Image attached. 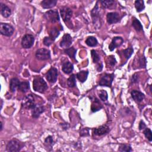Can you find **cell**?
Here are the masks:
<instances>
[{"label":"cell","instance_id":"obj_1","mask_svg":"<svg viewBox=\"0 0 152 152\" xmlns=\"http://www.w3.org/2000/svg\"><path fill=\"white\" fill-rule=\"evenodd\" d=\"M33 88L36 92L39 93H44L47 89L48 86L45 81L42 78L37 77L33 80Z\"/></svg>","mask_w":152,"mask_h":152},{"label":"cell","instance_id":"obj_2","mask_svg":"<svg viewBox=\"0 0 152 152\" xmlns=\"http://www.w3.org/2000/svg\"><path fill=\"white\" fill-rule=\"evenodd\" d=\"M14 31V27L8 23L0 24V32L1 35L5 36H11Z\"/></svg>","mask_w":152,"mask_h":152},{"label":"cell","instance_id":"obj_3","mask_svg":"<svg viewBox=\"0 0 152 152\" xmlns=\"http://www.w3.org/2000/svg\"><path fill=\"white\" fill-rule=\"evenodd\" d=\"M22 145L19 141L17 140H12L10 141L8 143L7 147H6V150L7 151L10 152H14V151H19L22 147Z\"/></svg>","mask_w":152,"mask_h":152},{"label":"cell","instance_id":"obj_4","mask_svg":"<svg viewBox=\"0 0 152 152\" xmlns=\"http://www.w3.org/2000/svg\"><path fill=\"white\" fill-rule=\"evenodd\" d=\"M35 42V37L32 35H25L22 40V46L25 49L30 48L33 45Z\"/></svg>","mask_w":152,"mask_h":152},{"label":"cell","instance_id":"obj_5","mask_svg":"<svg viewBox=\"0 0 152 152\" xmlns=\"http://www.w3.org/2000/svg\"><path fill=\"white\" fill-rule=\"evenodd\" d=\"M45 17L48 22L56 23L59 21V16L57 10H49L45 14Z\"/></svg>","mask_w":152,"mask_h":152},{"label":"cell","instance_id":"obj_6","mask_svg":"<svg viewBox=\"0 0 152 152\" xmlns=\"http://www.w3.org/2000/svg\"><path fill=\"white\" fill-rule=\"evenodd\" d=\"M114 75L113 74H106L100 78L99 82V85L100 86H106L111 87L112 85Z\"/></svg>","mask_w":152,"mask_h":152},{"label":"cell","instance_id":"obj_7","mask_svg":"<svg viewBox=\"0 0 152 152\" xmlns=\"http://www.w3.org/2000/svg\"><path fill=\"white\" fill-rule=\"evenodd\" d=\"M22 106L26 109H32L35 105L34 97L32 95H28L22 101Z\"/></svg>","mask_w":152,"mask_h":152},{"label":"cell","instance_id":"obj_8","mask_svg":"<svg viewBox=\"0 0 152 152\" xmlns=\"http://www.w3.org/2000/svg\"><path fill=\"white\" fill-rule=\"evenodd\" d=\"M36 57L39 60H48L50 58V51L48 49L45 48L39 49L36 52Z\"/></svg>","mask_w":152,"mask_h":152},{"label":"cell","instance_id":"obj_9","mask_svg":"<svg viewBox=\"0 0 152 152\" xmlns=\"http://www.w3.org/2000/svg\"><path fill=\"white\" fill-rule=\"evenodd\" d=\"M58 74L57 69L54 67H52L46 73V77L49 82L51 83H54L56 82L57 80Z\"/></svg>","mask_w":152,"mask_h":152},{"label":"cell","instance_id":"obj_10","mask_svg":"<svg viewBox=\"0 0 152 152\" xmlns=\"http://www.w3.org/2000/svg\"><path fill=\"white\" fill-rule=\"evenodd\" d=\"M61 16L64 22H68L72 17L73 12L68 7H63L60 10Z\"/></svg>","mask_w":152,"mask_h":152},{"label":"cell","instance_id":"obj_11","mask_svg":"<svg viewBox=\"0 0 152 152\" xmlns=\"http://www.w3.org/2000/svg\"><path fill=\"white\" fill-rule=\"evenodd\" d=\"M106 19L108 23L111 25V24L118 23L121 19V17L118 13L112 12V13H108L106 16Z\"/></svg>","mask_w":152,"mask_h":152},{"label":"cell","instance_id":"obj_12","mask_svg":"<svg viewBox=\"0 0 152 152\" xmlns=\"http://www.w3.org/2000/svg\"><path fill=\"white\" fill-rule=\"evenodd\" d=\"M124 42V40L121 37H115L113 38L112 42L109 46V49L110 51H112L116 48L120 46Z\"/></svg>","mask_w":152,"mask_h":152},{"label":"cell","instance_id":"obj_13","mask_svg":"<svg viewBox=\"0 0 152 152\" xmlns=\"http://www.w3.org/2000/svg\"><path fill=\"white\" fill-rule=\"evenodd\" d=\"M72 37L69 34H65L64 35L62 40L60 42V46L64 49H67L72 44Z\"/></svg>","mask_w":152,"mask_h":152},{"label":"cell","instance_id":"obj_14","mask_svg":"<svg viewBox=\"0 0 152 152\" xmlns=\"http://www.w3.org/2000/svg\"><path fill=\"white\" fill-rule=\"evenodd\" d=\"M32 109V115L35 118H38L45 111L44 107L40 105H36Z\"/></svg>","mask_w":152,"mask_h":152},{"label":"cell","instance_id":"obj_15","mask_svg":"<svg viewBox=\"0 0 152 152\" xmlns=\"http://www.w3.org/2000/svg\"><path fill=\"white\" fill-rule=\"evenodd\" d=\"M109 128L108 125H104L100 126L98 128H96L94 130V134L98 136H101L105 134H106L109 131Z\"/></svg>","mask_w":152,"mask_h":152},{"label":"cell","instance_id":"obj_16","mask_svg":"<svg viewBox=\"0 0 152 152\" xmlns=\"http://www.w3.org/2000/svg\"><path fill=\"white\" fill-rule=\"evenodd\" d=\"M131 96H132L133 99L137 102H141L145 97V95L138 90L132 91V92H131Z\"/></svg>","mask_w":152,"mask_h":152},{"label":"cell","instance_id":"obj_17","mask_svg":"<svg viewBox=\"0 0 152 152\" xmlns=\"http://www.w3.org/2000/svg\"><path fill=\"white\" fill-rule=\"evenodd\" d=\"M0 9H1V13L2 16L5 18L8 17L12 14L11 9H10L8 6H7L6 5L3 3H1Z\"/></svg>","mask_w":152,"mask_h":152},{"label":"cell","instance_id":"obj_18","mask_svg":"<svg viewBox=\"0 0 152 152\" xmlns=\"http://www.w3.org/2000/svg\"><path fill=\"white\" fill-rule=\"evenodd\" d=\"M57 3V0H44L41 2V5L44 8H52Z\"/></svg>","mask_w":152,"mask_h":152},{"label":"cell","instance_id":"obj_19","mask_svg":"<svg viewBox=\"0 0 152 152\" xmlns=\"http://www.w3.org/2000/svg\"><path fill=\"white\" fill-rule=\"evenodd\" d=\"M20 83V80L17 78H13L11 80L10 83V87L12 92H14L18 88Z\"/></svg>","mask_w":152,"mask_h":152},{"label":"cell","instance_id":"obj_20","mask_svg":"<svg viewBox=\"0 0 152 152\" xmlns=\"http://www.w3.org/2000/svg\"><path fill=\"white\" fill-rule=\"evenodd\" d=\"M73 65L70 62H66L63 64V72L67 74L72 73L73 70Z\"/></svg>","mask_w":152,"mask_h":152},{"label":"cell","instance_id":"obj_21","mask_svg":"<svg viewBox=\"0 0 152 152\" xmlns=\"http://www.w3.org/2000/svg\"><path fill=\"white\" fill-rule=\"evenodd\" d=\"M89 72L87 71H81L77 74V77L80 82L84 83L87 78Z\"/></svg>","mask_w":152,"mask_h":152},{"label":"cell","instance_id":"obj_22","mask_svg":"<svg viewBox=\"0 0 152 152\" xmlns=\"http://www.w3.org/2000/svg\"><path fill=\"white\" fill-rule=\"evenodd\" d=\"M29 83L28 82H20V85L18 86V89L23 93H26L27 91L29 89Z\"/></svg>","mask_w":152,"mask_h":152},{"label":"cell","instance_id":"obj_23","mask_svg":"<svg viewBox=\"0 0 152 152\" xmlns=\"http://www.w3.org/2000/svg\"><path fill=\"white\" fill-rule=\"evenodd\" d=\"M86 44L89 46H91V47H94L96 46L98 42L96 39V38H95L93 36H90L88 37L86 40Z\"/></svg>","mask_w":152,"mask_h":152},{"label":"cell","instance_id":"obj_24","mask_svg":"<svg viewBox=\"0 0 152 152\" xmlns=\"http://www.w3.org/2000/svg\"><path fill=\"white\" fill-rule=\"evenodd\" d=\"M133 26L137 32L142 31L143 29L142 25L136 18H134L133 19Z\"/></svg>","mask_w":152,"mask_h":152},{"label":"cell","instance_id":"obj_25","mask_svg":"<svg viewBox=\"0 0 152 152\" xmlns=\"http://www.w3.org/2000/svg\"><path fill=\"white\" fill-rule=\"evenodd\" d=\"M135 7L137 12H141L145 8V5L143 1L137 0L135 1Z\"/></svg>","mask_w":152,"mask_h":152},{"label":"cell","instance_id":"obj_26","mask_svg":"<svg viewBox=\"0 0 152 152\" xmlns=\"http://www.w3.org/2000/svg\"><path fill=\"white\" fill-rule=\"evenodd\" d=\"M102 108V105L100 104L99 101L97 99H95V100L93 101L92 105V112H96V111L99 110Z\"/></svg>","mask_w":152,"mask_h":152},{"label":"cell","instance_id":"obj_27","mask_svg":"<svg viewBox=\"0 0 152 152\" xmlns=\"http://www.w3.org/2000/svg\"><path fill=\"white\" fill-rule=\"evenodd\" d=\"M76 51H77L76 49L75 48H74L73 47L65 49V54H67L71 58H72V59H75Z\"/></svg>","mask_w":152,"mask_h":152},{"label":"cell","instance_id":"obj_28","mask_svg":"<svg viewBox=\"0 0 152 152\" xmlns=\"http://www.w3.org/2000/svg\"><path fill=\"white\" fill-rule=\"evenodd\" d=\"M67 85L69 87L73 88L76 85V76L74 74H72L71 76L68 80H67Z\"/></svg>","mask_w":152,"mask_h":152},{"label":"cell","instance_id":"obj_29","mask_svg":"<svg viewBox=\"0 0 152 152\" xmlns=\"http://www.w3.org/2000/svg\"><path fill=\"white\" fill-rule=\"evenodd\" d=\"M100 2L101 4H102V7L105 8H107L111 7L115 3V1H113V0H104V1H100Z\"/></svg>","mask_w":152,"mask_h":152},{"label":"cell","instance_id":"obj_30","mask_svg":"<svg viewBox=\"0 0 152 152\" xmlns=\"http://www.w3.org/2000/svg\"><path fill=\"white\" fill-rule=\"evenodd\" d=\"M50 36L54 40L59 36V31L57 28H54L50 30Z\"/></svg>","mask_w":152,"mask_h":152},{"label":"cell","instance_id":"obj_31","mask_svg":"<svg viewBox=\"0 0 152 152\" xmlns=\"http://www.w3.org/2000/svg\"><path fill=\"white\" fill-rule=\"evenodd\" d=\"M133 52H134L133 49L131 47H130V48H127L126 49H124L123 50V54L125 57L126 59H129L130 58L131 55L133 54Z\"/></svg>","mask_w":152,"mask_h":152},{"label":"cell","instance_id":"obj_32","mask_svg":"<svg viewBox=\"0 0 152 152\" xmlns=\"http://www.w3.org/2000/svg\"><path fill=\"white\" fill-rule=\"evenodd\" d=\"M91 55H92L94 63H97L98 62H99L100 57L95 50H92V51H91Z\"/></svg>","mask_w":152,"mask_h":152},{"label":"cell","instance_id":"obj_33","mask_svg":"<svg viewBox=\"0 0 152 152\" xmlns=\"http://www.w3.org/2000/svg\"><path fill=\"white\" fill-rule=\"evenodd\" d=\"M118 150L119 151H127V152H130L132 151V149L130 145H121Z\"/></svg>","mask_w":152,"mask_h":152},{"label":"cell","instance_id":"obj_34","mask_svg":"<svg viewBox=\"0 0 152 152\" xmlns=\"http://www.w3.org/2000/svg\"><path fill=\"white\" fill-rule=\"evenodd\" d=\"M99 96L100 99L102 100V101L106 100L108 99V97L107 92H106V91H105L104 90H102L100 91Z\"/></svg>","mask_w":152,"mask_h":152},{"label":"cell","instance_id":"obj_35","mask_svg":"<svg viewBox=\"0 0 152 152\" xmlns=\"http://www.w3.org/2000/svg\"><path fill=\"white\" fill-rule=\"evenodd\" d=\"M144 134L145 137L149 140V141H152V136H151V131L148 128H146L144 131Z\"/></svg>","mask_w":152,"mask_h":152},{"label":"cell","instance_id":"obj_36","mask_svg":"<svg viewBox=\"0 0 152 152\" xmlns=\"http://www.w3.org/2000/svg\"><path fill=\"white\" fill-rule=\"evenodd\" d=\"M44 44L46 46H49L50 45H51L53 42H54V40L50 37H45L44 39Z\"/></svg>","mask_w":152,"mask_h":152},{"label":"cell","instance_id":"obj_37","mask_svg":"<svg viewBox=\"0 0 152 152\" xmlns=\"http://www.w3.org/2000/svg\"><path fill=\"white\" fill-rule=\"evenodd\" d=\"M53 138L51 136H48L45 140V144L47 146H52L53 145Z\"/></svg>","mask_w":152,"mask_h":152},{"label":"cell","instance_id":"obj_38","mask_svg":"<svg viewBox=\"0 0 152 152\" xmlns=\"http://www.w3.org/2000/svg\"><path fill=\"white\" fill-rule=\"evenodd\" d=\"M108 62L111 66H114L116 64L115 58L113 56H109L108 58Z\"/></svg>","mask_w":152,"mask_h":152},{"label":"cell","instance_id":"obj_39","mask_svg":"<svg viewBox=\"0 0 152 152\" xmlns=\"http://www.w3.org/2000/svg\"><path fill=\"white\" fill-rule=\"evenodd\" d=\"M80 136L82 137L89 136V130L87 128L82 129L80 131Z\"/></svg>","mask_w":152,"mask_h":152},{"label":"cell","instance_id":"obj_40","mask_svg":"<svg viewBox=\"0 0 152 152\" xmlns=\"http://www.w3.org/2000/svg\"><path fill=\"white\" fill-rule=\"evenodd\" d=\"M146 128V124H145V123L143 122V121H141L140 123V124H139V129L140 130H144Z\"/></svg>","mask_w":152,"mask_h":152},{"label":"cell","instance_id":"obj_41","mask_svg":"<svg viewBox=\"0 0 152 152\" xmlns=\"http://www.w3.org/2000/svg\"><path fill=\"white\" fill-rule=\"evenodd\" d=\"M3 130V123H1V131Z\"/></svg>","mask_w":152,"mask_h":152}]
</instances>
